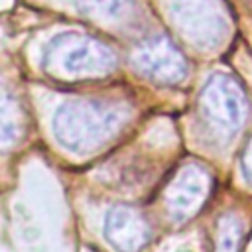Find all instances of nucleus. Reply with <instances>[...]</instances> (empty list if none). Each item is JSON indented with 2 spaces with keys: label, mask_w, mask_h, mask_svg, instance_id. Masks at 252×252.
<instances>
[{
  "label": "nucleus",
  "mask_w": 252,
  "mask_h": 252,
  "mask_svg": "<svg viewBox=\"0 0 252 252\" xmlns=\"http://www.w3.org/2000/svg\"><path fill=\"white\" fill-rule=\"evenodd\" d=\"M211 193V175L201 163L183 165L165 187L163 201L175 222H185L203 207Z\"/></svg>",
  "instance_id": "nucleus-6"
},
{
  "label": "nucleus",
  "mask_w": 252,
  "mask_h": 252,
  "mask_svg": "<svg viewBox=\"0 0 252 252\" xmlns=\"http://www.w3.org/2000/svg\"><path fill=\"white\" fill-rule=\"evenodd\" d=\"M240 242H242V224L238 217H234L232 213L222 215L217 224L215 252H240Z\"/></svg>",
  "instance_id": "nucleus-10"
},
{
  "label": "nucleus",
  "mask_w": 252,
  "mask_h": 252,
  "mask_svg": "<svg viewBox=\"0 0 252 252\" xmlns=\"http://www.w3.org/2000/svg\"><path fill=\"white\" fill-rule=\"evenodd\" d=\"M130 108L106 100H67L53 114V136L61 148L83 156L108 144L126 124Z\"/></svg>",
  "instance_id": "nucleus-1"
},
{
  "label": "nucleus",
  "mask_w": 252,
  "mask_h": 252,
  "mask_svg": "<svg viewBox=\"0 0 252 252\" xmlns=\"http://www.w3.org/2000/svg\"><path fill=\"white\" fill-rule=\"evenodd\" d=\"M41 67L53 79L77 81L110 75L118 61L100 39L83 32H61L43 47Z\"/></svg>",
  "instance_id": "nucleus-2"
},
{
  "label": "nucleus",
  "mask_w": 252,
  "mask_h": 252,
  "mask_svg": "<svg viewBox=\"0 0 252 252\" xmlns=\"http://www.w3.org/2000/svg\"><path fill=\"white\" fill-rule=\"evenodd\" d=\"M177 33L195 49L217 51L230 33L232 20L222 0H159Z\"/></svg>",
  "instance_id": "nucleus-3"
},
{
  "label": "nucleus",
  "mask_w": 252,
  "mask_h": 252,
  "mask_svg": "<svg viewBox=\"0 0 252 252\" xmlns=\"http://www.w3.org/2000/svg\"><path fill=\"white\" fill-rule=\"evenodd\" d=\"M132 65L140 75L159 85H179L189 73L185 55L163 33L144 39L132 53Z\"/></svg>",
  "instance_id": "nucleus-5"
},
{
  "label": "nucleus",
  "mask_w": 252,
  "mask_h": 252,
  "mask_svg": "<svg viewBox=\"0 0 252 252\" xmlns=\"http://www.w3.org/2000/svg\"><path fill=\"white\" fill-rule=\"evenodd\" d=\"M26 134V114L18 94L0 81V150L16 148Z\"/></svg>",
  "instance_id": "nucleus-9"
},
{
  "label": "nucleus",
  "mask_w": 252,
  "mask_h": 252,
  "mask_svg": "<svg viewBox=\"0 0 252 252\" xmlns=\"http://www.w3.org/2000/svg\"><path fill=\"white\" fill-rule=\"evenodd\" d=\"M240 169H242V175L244 179L252 185V136L248 138L244 150H242V158H240Z\"/></svg>",
  "instance_id": "nucleus-11"
},
{
  "label": "nucleus",
  "mask_w": 252,
  "mask_h": 252,
  "mask_svg": "<svg viewBox=\"0 0 252 252\" xmlns=\"http://www.w3.org/2000/svg\"><path fill=\"white\" fill-rule=\"evenodd\" d=\"M199 112L211 138L230 142L244 126L250 104L240 83L228 73H213L199 94Z\"/></svg>",
  "instance_id": "nucleus-4"
},
{
  "label": "nucleus",
  "mask_w": 252,
  "mask_h": 252,
  "mask_svg": "<svg viewBox=\"0 0 252 252\" xmlns=\"http://www.w3.org/2000/svg\"><path fill=\"white\" fill-rule=\"evenodd\" d=\"M77 10L94 24L106 28H130L140 20L134 0H75Z\"/></svg>",
  "instance_id": "nucleus-8"
},
{
  "label": "nucleus",
  "mask_w": 252,
  "mask_h": 252,
  "mask_svg": "<svg viewBox=\"0 0 252 252\" xmlns=\"http://www.w3.org/2000/svg\"><path fill=\"white\" fill-rule=\"evenodd\" d=\"M102 230L116 252H142L152 238L144 213L132 205H112L104 215Z\"/></svg>",
  "instance_id": "nucleus-7"
}]
</instances>
